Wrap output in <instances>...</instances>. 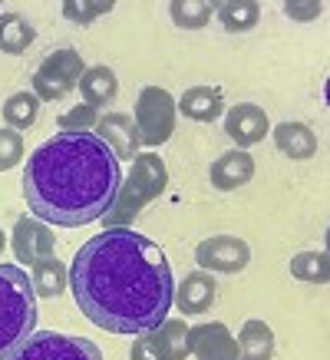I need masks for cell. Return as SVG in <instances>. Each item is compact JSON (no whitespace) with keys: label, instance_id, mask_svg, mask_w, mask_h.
Here are the masks:
<instances>
[{"label":"cell","instance_id":"1","mask_svg":"<svg viewBox=\"0 0 330 360\" xmlns=\"http://www.w3.org/2000/svg\"><path fill=\"white\" fill-rule=\"evenodd\" d=\"M70 288L79 311L110 334H149L176 297L172 268L152 238L132 229H106L73 255Z\"/></svg>","mask_w":330,"mask_h":360},{"label":"cell","instance_id":"2","mask_svg":"<svg viewBox=\"0 0 330 360\" xmlns=\"http://www.w3.org/2000/svg\"><path fill=\"white\" fill-rule=\"evenodd\" d=\"M119 186V159L96 132H56L33 149L23 172L33 219L56 229H83L103 219Z\"/></svg>","mask_w":330,"mask_h":360},{"label":"cell","instance_id":"3","mask_svg":"<svg viewBox=\"0 0 330 360\" xmlns=\"http://www.w3.org/2000/svg\"><path fill=\"white\" fill-rule=\"evenodd\" d=\"M37 328V295L20 264L0 262V360L30 340Z\"/></svg>","mask_w":330,"mask_h":360},{"label":"cell","instance_id":"4","mask_svg":"<svg viewBox=\"0 0 330 360\" xmlns=\"http://www.w3.org/2000/svg\"><path fill=\"white\" fill-rule=\"evenodd\" d=\"M165 182H169V169H165L162 155L149 153V149L139 153L132 159L129 175H122V186L112 198V208L103 215L106 229H129L139 219V212L162 195Z\"/></svg>","mask_w":330,"mask_h":360},{"label":"cell","instance_id":"5","mask_svg":"<svg viewBox=\"0 0 330 360\" xmlns=\"http://www.w3.org/2000/svg\"><path fill=\"white\" fill-rule=\"evenodd\" d=\"M86 73V63L77 50H53L40 60V66L33 70V96L40 103H56V99H66L73 89L79 86V79Z\"/></svg>","mask_w":330,"mask_h":360},{"label":"cell","instance_id":"6","mask_svg":"<svg viewBox=\"0 0 330 360\" xmlns=\"http://www.w3.org/2000/svg\"><path fill=\"white\" fill-rule=\"evenodd\" d=\"M176 96L162 86H145L136 96L132 122H136L139 142L145 149H159L162 142H169V136L176 132Z\"/></svg>","mask_w":330,"mask_h":360},{"label":"cell","instance_id":"7","mask_svg":"<svg viewBox=\"0 0 330 360\" xmlns=\"http://www.w3.org/2000/svg\"><path fill=\"white\" fill-rule=\"evenodd\" d=\"M7 360H106L103 350L86 338H70L60 330H33L30 340Z\"/></svg>","mask_w":330,"mask_h":360},{"label":"cell","instance_id":"8","mask_svg":"<svg viewBox=\"0 0 330 360\" xmlns=\"http://www.w3.org/2000/svg\"><path fill=\"white\" fill-rule=\"evenodd\" d=\"M195 262L202 264V271H218V274H238L251 262V248L244 238L235 235H211V238L198 241Z\"/></svg>","mask_w":330,"mask_h":360},{"label":"cell","instance_id":"9","mask_svg":"<svg viewBox=\"0 0 330 360\" xmlns=\"http://www.w3.org/2000/svg\"><path fill=\"white\" fill-rule=\"evenodd\" d=\"M11 248L17 255L20 264H37L40 258L53 255L56 251V238H53V229L46 221L33 219V215H20L17 225H13V235H11Z\"/></svg>","mask_w":330,"mask_h":360},{"label":"cell","instance_id":"10","mask_svg":"<svg viewBox=\"0 0 330 360\" xmlns=\"http://www.w3.org/2000/svg\"><path fill=\"white\" fill-rule=\"evenodd\" d=\"M188 354L195 360H238V340L221 321L188 328Z\"/></svg>","mask_w":330,"mask_h":360},{"label":"cell","instance_id":"11","mask_svg":"<svg viewBox=\"0 0 330 360\" xmlns=\"http://www.w3.org/2000/svg\"><path fill=\"white\" fill-rule=\"evenodd\" d=\"M96 136L106 142V149H110L116 159H126L132 162L136 155L143 153V142H139V129H136V122L132 116L126 112H103L96 122Z\"/></svg>","mask_w":330,"mask_h":360},{"label":"cell","instance_id":"12","mask_svg":"<svg viewBox=\"0 0 330 360\" xmlns=\"http://www.w3.org/2000/svg\"><path fill=\"white\" fill-rule=\"evenodd\" d=\"M271 129V120H268V112L261 106H254V103H238V106H231L225 112V136H228L238 149H248L254 142H261Z\"/></svg>","mask_w":330,"mask_h":360},{"label":"cell","instance_id":"13","mask_svg":"<svg viewBox=\"0 0 330 360\" xmlns=\"http://www.w3.org/2000/svg\"><path fill=\"white\" fill-rule=\"evenodd\" d=\"M254 175V159L248 149H228L225 155H218L209 169V182L218 192H235L251 182Z\"/></svg>","mask_w":330,"mask_h":360},{"label":"cell","instance_id":"14","mask_svg":"<svg viewBox=\"0 0 330 360\" xmlns=\"http://www.w3.org/2000/svg\"><path fill=\"white\" fill-rule=\"evenodd\" d=\"M215 295H218L215 278H211L209 271H192L178 281L176 297H172V307H178V311L188 314V317L205 314V311L215 304Z\"/></svg>","mask_w":330,"mask_h":360},{"label":"cell","instance_id":"15","mask_svg":"<svg viewBox=\"0 0 330 360\" xmlns=\"http://www.w3.org/2000/svg\"><path fill=\"white\" fill-rule=\"evenodd\" d=\"M176 110L192 122H215L225 112V93L221 86H192L178 96Z\"/></svg>","mask_w":330,"mask_h":360},{"label":"cell","instance_id":"16","mask_svg":"<svg viewBox=\"0 0 330 360\" xmlns=\"http://www.w3.org/2000/svg\"><path fill=\"white\" fill-rule=\"evenodd\" d=\"M79 96L89 110H106V106H112V99L119 96V79L106 63L86 66V73L79 79Z\"/></svg>","mask_w":330,"mask_h":360},{"label":"cell","instance_id":"17","mask_svg":"<svg viewBox=\"0 0 330 360\" xmlns=\"http://www.w3.org/2000/svg\"><path fill=\"white\" fill-rule=\"evenodd\" d=\"M149 347L159 360H185L188 357V328L178 317H165L159 328L145 334Z\"/></svg>","mask_w":330,"mask_h":360},{"label":"cell","instance_id":"18","mask_svg":"<svg viewBox=\"0 0 330 360\" xmlns=\"http://www.w3.org/2000/svg\"><path fill=\"white\" fill-rule=\"evenodd\" d=\"M275 146L287 159H310L317 153V132L308 122H277L275 126Z\"/></svg>","mask_w":330,"mask_h":360},{"label":"cell","instance_id":"19","mask_svg":"<svg viewBox=\"0 0 330 360\" xmlns=\"http://www.w3.org/2000/svg\"><path fill=\"white\" fill-rule=\"evenodd\" d=\"M30 284L37 297H60L70 288V268L56 255H46L37 264H30Z\"/></svg>","mask_w":330,"mask_h":360},{"label":"cell","instance_id":"20","mask_svg":"<svg viewBox=\"0 0 330 360\" xmlns=\"http://www.w3.org/2000/svg\"><path fill=\"white\" fill-rule=\"evenodd\" d=\"M238 360H271L275 357V330L261 317H251L242 324L238 334Z\"/></svg>","mask_w":330,"mask_h":360},{"label":"cell","instance_id":"21","mask_svg":"<svg viewBox=\"0 0 330 360\" xmlns=\"http://www.w3.org/2000/svg\"><path fill=\"white\" fill-rule=\"evenodd\" d=\"M33 40H37V30L23 13H0V53L20 56L30 50Z\"/></svg>","mask_w":330,"mask_h":360},{"label":"cell","instance_id":"22","mask_svg":"<svg viewBox=\"0 0 330 360\" xmlns=\"http://www.w3.org/2000/svg\"><path fill=\"white\" fill-rule=\"evenodd\" d=\"M215 17L228 33H248L261 20V7L254 0H225L215 4Z\"/></svg>","mask_w":330,"mask_h":360},{"label":"cell","instance_id":"23","mask_svg":"<svg viewBox=\"0 0 330 360\" xmlns=\"http://www.w3.org/2000/svg\"><path fill=\"white\" fill-rule=\"evenodd\" d=\"M40 116V99L33 96V93H13V96L4 99V122H7V129L13 132H23L30 129L33 122Z\"/></svg>","mask_w":330,"mask_h":360},{"label":"cell","instance_id":"24","mask_svg":"<svg viewBox=\"0 0 330 360\" xmlns=\"http://www.w3.org/2000/svg\"><path fill=\"white\" fill-rule=\"evenodd\" d=\"M169 13H172L176 27H182V30H202L211 20L215 4H209V0H172Z\"/></svg>","mask_w":330,"mask_h":360},{"label":"cell","instance_id":"25","mask_svg":"<svg viewBox=\"0 0 330 360\" xmlns=\"http://www.w3.org/2000/svg\"><path fill=\"white\" fill-rule=\"evenodd\" d=\"M291 274L297 281H310V284H327L330 278V258L327 251H301L291 258Z\"/></svg>","mask_w":330,"mask_h":360},{"label":"cell","instance_id":"26","mask_svg":"<svg viewBox=\"0 0 330 360\" xmlns=\"http://www.w3.org/2000/svg\"><path fill=\"white\" fill-rule=\"evenodd\" d=\"M99 122V112L89 110L86 103H79V106H73V110L60 112V120H56V126H60V132H93Z\"/></svg>","mask_w":330,"mask_h":360},{"label":"cell","instance_id":"27","mask_svg":"<svg viewBox=\"0 0 330 360\" xmlns=\"http://www.w3.org/2000/svg\"><path fill=\"white\" fill-rule=\"evenodd\" d=\"M106 13H112V0H66L63 4V17H70L73 23H93L96 17H106Z\"/></svg>","mask_w":330,"mask_h":360},{"label":"cell","instance_id":"28","mask_svg":"<svg viewBox=\"0 0 330 360\" xmlns=\"http://www.w3.org/2000/svg\"><path fill=\"white\" fill-rule=\"evenodd\" d=\"M23 136L13 129H0V172H7L13 165H20L23 159Z\"/></svg>","mask_w":330,"mask_h":360},{"label":"cell","instance_id":"29","mask_svg":"<svg viewBox=\"0 0 330 360\" xmlns=\"http://www.w3.org/2000/svg\"><path fill=\"white\" fill-rule=\"evenodd\" d=\"M284 13L287 17H294V20H317L320 13H324V4H284Z\"/></svg>","mask_w":330,"mask_h":360},{"label":"cell","instance_id":"30","mask_svg":"<svg viewBox=\"0 0 330 360\" xmlns=\"http://www.w3.org/2000/svg\"><path fill=\"white\" fill-rule=\"evenodd\" d=\"M129 360H159V357L152 354V347H149V340H145V334H139V338L132 340Z\"/></svg>","mask_w":330,"mask_h":360},{"label":"cell","instance_id":"31","mask_svg":"<svg viewBox=\"0 0 330 360\" xmlns=\"http://www.w3.org/2000/svg\"><path fill=\"white\" fill-rule=\"evenodd\" d=\"M4 248H7V235H4V229H0V255H4Z\"/></svg>","mask_w":330,"mask_h":360}]
</instances>
